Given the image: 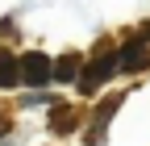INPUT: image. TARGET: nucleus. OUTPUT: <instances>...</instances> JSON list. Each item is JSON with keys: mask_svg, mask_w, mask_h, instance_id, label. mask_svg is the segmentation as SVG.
Segmentation results:
<instances>
[{"mask_svg": "<svg viewBox=\"0 0 150 146\" xmlns=\"http://www.w3.org/2000/svg\"><path fill=\"white\" fill-rule=\"evenodd\" d=\"M112 71H117V54L100 50L96 59H92V63L79 71V79H75V84H79V92H83V96H92V92H96V88H100V84L112 75Z\"/></svg>", "mask_w": 150, "mask_h": 146, "instance_id": "obj_1", "label": "nucleus"}, {"mask_svg": "<svg viewBox=\"0 0 150 146\" xmlns=\"http://www.w3.org/2000/svg\"><path fill=\"white\" fill-rule=\"evenodd\" d=\"M17 71H21V79L29 84V88H42V84H50L54 79V67H50V59L46 54H21V59H17Z\"/></svg>", "mask_w": 150, "mask_h": 146, "instance_id": "obj_2", "label": "nucleus"}, {"mask_svg": "<svg viewBox=\"0 0 150 146\" xmlns=\"http://www.w3.org/2000/svg\"><path fill=\"white\" fill-rule=\"evenodd\" d=\"M146 63H150V38H129L117 50V67L121 71H142Z\"/></svg>", "mask_w": 150, "mask_h": 146, "instance_id": "obj_3", "label": "nucleus"}, {"mask_svg": "<svg viewBox=\"0 0 150 146\" xmlns=\"http://www.w3.org/2000/svg\"><path fill=\"white\" fill-rule=\"evenodd\" d=\"M54 79H63V84L79 79V54H63V59L54 63Z\"/></svg>", "mask_w": 150, "mask_h": 146, "instance_id": "obj_4", "label": "nucleus"}, {"mask_svg": "<svg viewBox=\"0 0 150 146\" xmlns=\"http://www.w3.org/2000/svg\"><path fill=\"white\" fill-rule=\"evenodd\" d=\"M17 79H21V71H17V59L0 50V88H13Z\"/></svg>", "mask_w": 150, "mask_h": 146, "instance_id": "obj_5", "label": "nucleus"}, {"mask_svg": "<svg viewBox=\"0 0 150 146\" xmlns=\"http://www.w3.org/2000/svg\"><path fill=\"white\" fill-rule=\"evenodd\" d=\"M50 130H54V134H71V130H75V113H71V108H54Z\"/></svg>", "mask_w": 150, "mask_h": 146, "instance_id": "obj_6", "label": "nucleus"}, {"mask_svg": "<svg viewBox=\"0 0 150 146\" xmlns=\"http://www.w3.org/2000/svg\"><path fill=\"white\" fill-rule=\"evenodd\" d=\"M4 134H8V125H4V121H0V138H4Z\"/></svg>", "mask_w": 150, "mask_h": 146, "instance_id": "obj_7", "label": "nucleus"}]
</instances>
